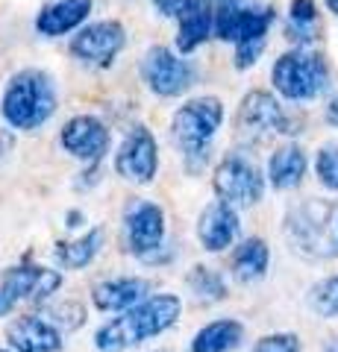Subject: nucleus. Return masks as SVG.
Instances as JSON below:
<instances>
[{
    "label": "nucleus",
    "instance_id": "obj_10",
    "mask_svg": "<svg viewBox=\"0 0 338 352\" xmlns=\"http://www.w3.org/2000/svg\"><path fill=\"white\" fill-rule=\"evenodd\" d=\"M238 129L247 138H262V135H271V132H297L291 126L288 115L282 112V106L277 103V97L268 91H250L242 100Z\"/></svg>",
    "mask_w": 338,
    "mask_h": 352
},
{
    "label": "nucleus",
    "instance_id": "obj_6",
    "mask_svg": "<svg viewBox=\"0 0 338 352\" xmlns=\"http://www.w3.org/2000/svg\"><path fill=\"white\" fill-rule=\"evenodd\" d=\"M215 194L230 206H256L265 194V176L242 153L226 156L215 168Z\"/></svg>",
    "mask_w": 338,
    "mask_h": 352
},
{
    "label": "nucleus",
    "instance_id": "obj_29",
    "mask_svg": "<svg viewBox=\"0 0 338 352\" xmlns=\"http://www.w3.org/2000/svg\"><path fill=\"white\" fill-rule=\"evenodd\" d=\"M288 21L294 24H315L318 21V6H315V0H291L288 6Z\"/></svg>",
    "mask_w": 338,
    "mask_h": 352
},
{
    "label": "nucleus",
    "instance_id": "obj_21",
    "mask_svg": "<svg viewBox=\"0 0 338 352\" xmlns=\"http://www.w3.org/2000/svg\"><path fill=\"white\" fill-rule=\"evenodd\" d=\"M268 261H271V252H268L265 241L262 238H247L233 252V276L242 285L259 282L262 276H265V270H268Z\"/></svg>",
    "mask_w": 338,
    "mask_h": 352
},
{
    "label": "nucleus",
    "instance_id": "obj_4",
    "mask_svg": "<svg viewBox=\"0 0 338 352\" xmlns=\"http://www.w3.org/2000/svg\"><path fill=\"white\" fill-rule=\"evenodd\" d=\"M271 76H274L277 91L286 100H312V97H318L326 88L330 71H326V62L321 53L297 47L274 62Z\"/></svg>",
    "mask_w": 338,
    "mask_h": 352
},
{
    "label": "nucleus",
    "instance_id": "obj_35",
    "mask_svg": "<svg viewBox=\"0 0 338 352\" xmlns=\"http://www.w3.org/2000/svg\"><path fill=\"white\" fill-rule=\"evenodd\" d=\"M0 352H6V349H0Z\"/></svg>",
    "mask_w": 338,
    "mask_h": 352
},
{
    "label": "nucleus",
    "instance_id": "obj_24",
    "mask_svg": "<svg viewBox=\"0 0 338 352\" xmlns=\"http://www.w3.org/2000/svg\"><path fill=\"white\" fill-rule=\"evenodd\" d=\"M189 288L198 294V300H224L226 294V285L224 279L218 276V273L212 267H203V264H198V267H191L189 273Z\"/></svg>",
    "mask_w": 338,
    "mask_h": 352
},
{
    "label": "nucleus",
    "instance_id": "obj_2",
    "mask_svg": "<svg viewBox=\"0 0 338 352\" xmlns=\"http://www.w3.org/2000/svg\"><path fill=\"white\" fill-rule=\"evenodd\" d=\"M288 244L309 258H338V203L306 200L286 214Z\"/></svg>",
    "mask_w": 338,
    "mask_h": 352
},
{
    "label": "nucleus",
    "instance_id": "obj_20",
    "mask_svg": "<svg viewBox=\"0 0 338 352\" xmlns=\"http://www.w3.org/2000/svg\"><path fill=\"white\" fill-rule=\"evenodd\" d=\"M306 153H303L297 144H286L279 147L274 156L268 162V179L274 188L279 191H288V188H297L306 176Z\"/></svg>",
    "mask_w": 338,
    "mask_h": 352
},
{
    "label": "nucleus",
    "instance_id": "obj_12",
    "mask_svg": "<svg viewBox=\"0 0 338 352\" xmlns=\"http://www.w3.org/2000/svg\"><path fill=\"white\" fill-rule=\"evenodd\" d=\"M59 285H62V276L56 270L18 264V267L3 270V276H0V294L12 305H18V300H47Z\"/></svg>",
    "mask_w": 338,
    "mask_h": 352
},
{
    "label": "nucleus",
    "instance_id": "obj_26",
    "mask_svg": "<svg viewBox=\"0 0 338 352\" xmlns=\"http://www.w3.org/2000/svg\"><path fill=\"white\" fill-rule=\"evenodd\" d=\"M315 170H318L321 185H326L330 191H338V144H324L315 159Z\"/></svg>",
    "mask_w": 338,
    "mask_h": 352
},
{
    "label": "nucleus",
    "instance_id": "obj_16",
    "mask_svg": "<svg viewBox=\"0 0 338 352\" xmlns=\"http://www.w3.org/2000/svg\"><path fill=\"white\" fill-rule=\"evenodd\" d=\"M238 235V214L235 206L215 200L212 206H206V212L198 220V238L209 252H221L235 241Z\"/></svg>",
    "mask_w": 338,
    "mask_h": 352
},
{
    "label": "nucleus",
    "instance_id": "obj_22",
    "mask_svg": "<svg viewBox=\"0 0 338 352\" xmlns=\"http://www.w3.org/2000/svg\"><path fill=\"white\" fill-rule=\"evenodd\" d=\"M244 329L238 320H215L203 326L191 340V352H230L242 344Z\"/></svg>",
    "mask_w": 338,
    "mask_h": 352
},
{
    "label": "nucleus",
    "instance_id": "obj_28",
    "mask_svg": "<svg viewBox=\"0 0 338 352\" xmlns=\"http://www.w3.org/2000/svg\"><path fill=\"white\" fill-rule=\"evenodd\" d=\"M262 50H265V36L238 41L235 44V68L244 71V68H250V65H256V59L262 56Z\"/></svg>",
    "mask_w": 338,
    "mask_h": 352
},
{
    "label": "nucleus",
    "instance_id": "obj_1",
    "mask_svg": "<svg viewBox=\"0 0 338 352\" xmlns=\"http://www.w3.org/2000/svg\"><path fill=\"white\" fill-rule=\"evenodd\" d=\"M180 296L173 294H156L133 305L121 317H115L112 323H106L97 329L94 346L101 352H124L129 346L141 344V340L162 335L165 329H171L180 317Z\"/></svg>",
    "mask_w": 338,
    "mask_h": 352
},
{
    "label": "nucleus",
    "instance_id": "obj_5",
    "mask_svg": "<svg viewBox=\"0 0 338 352\" xmlns=\"http://www.w3.org/2000/svg\"><path fill=\"white\" fill-rule=\"evenodd\" d=\"M224 120V106L218 97H198L189 100L173 115V138L189 159H206L212 135Z\"/></svg>",
    "mask_w": 338,
    "mask_h": 352
},
{
    "label": "nucleus",
    "instance_id": "obj_13",
    "mask_svg": "<svg viewBox=\"0 0 338 352\" xmlns=\"http://www.w3.org/2000/svg\"><path fill=\"white\" fill-rule=\"evenodd\" d=\"M156 164H159V156H156V141L154 135L145 129V126H136L129 135L124 138L121 150L115 156V170L124 176L129 182H150L156 176Z\"/></svg>",
    "mask_w": 338,
    "mask_h": 352
},
{
    "label": "nucleus",
    "instance_id": "obj_25",
    "mask_svg": "<svg viewBox=\"0 0 338 352\" xmlns=\"http://www.w3.org/2000/svg\"><path fill=\"white\" fill-rule=\"evenodd\" d=\"M309 308L318 317H338V276H326L309 291Z\"/></svg>",
    "mask_w": 338,
    "mask_h": 352
},
{
    "label": "nucleus",
    "instance_id": "obj_34",
    "mask_svg": "<svg viewBox=\"0 0 338 352\" xmlns=\"http://www.w3.org/2000/svg\"><path fill=\"white\" fill-rule=\"evenodd\" d=\"M324 352H338V338H335V340H330V344L324 346Z\"/></svg>",
    "mask_w": 338,
    "mask_h": 352
},
{
    "label": "nucleus",
    "instance_id": "obj_15",
    "mask_svg": "<svg viewBox=\"0 0 338 352\" xmlns=\"http://www.w3.org/2000/svg\"><path fill=\"white\" fill-rule=\"evenodd\" d=\"M62 147L83 162H101V156L109 147V132L92 115L71 118L62 129Z\"/></svg>",
    "mask_w": 338,
    "mask_h": 352
},
{
    "label": "nucleus",
    "instance_id": "obj_32",
    "mask_svg": "<svg viewBox=\"0 0 338 352\" xmlns=\"http://www.w3.org/2000/svg\"><path fill=\"white\" fill-rule=\"evenodd\" d=\"M12 308H15V305H12V302H9V300H6V296H3V294H0V317H3V314H9V311H12Z\"/></svg>",
    "mask_w": 338,
    "mask_h": 352
},
{
    "label": "nucleus",
    "instance_id": "obj_14",
    "mask_svg": "<svg viewBox=\"0 0 338 352\" xmlns=\"http://www.w3.org/2000/svg\"><path fill=\"white\" fill-rule=\"evenodd\" d=\"M6 340L15 352H56L62 346V332L47 317L24 314L6 326Z\"/></svg>",
    "mask_w": 338,
    "mask_h": 352
},
{
    "label": "nucleus",
    "instance_id": "obj_7",
    "mask_svg": "<svg viewBox=\"0 0 338 352\" xmlns=\"http://www.w3.org/2000/svg\"><path fill=\"white\" fill-rule=\"evenodd\" d=\"M274 9L259 6L256 0H218L215 3V36L224 41H247L265 36Z\"/></svg>",
    "mask_w": 338,
    "mask_h": 352
},
{
    "label": "nucleus",
    "instance_id": "obj_27",
    "mask_svg": "<svg viewBox=\"0 0 338 352\" xmlns=\"http://www.w3.org/2000/svg\"><path fill=\"white\" fill-rule=\"evenodd\" d=\"M250 352H300V340L291 332H279V335H268Z\"/></svg>",
    "mask_w": 338,
    "mask_h": 352
},
{
    "label": "nucleus",
    "instance_id": "obj_18",
    "mask_svg": "<svg viewBox=\"0 0 338 352\" xmlns=\"http://www.w3.org/2000/svg\"><path fill=\"white\" fill-rule=\"evenodd\" d=\"M92 12V0H53L36 18V30L41 36H65L74 27H80Z\"/></svg>",
    "mask_w": 338,
    "mask_h": 352
},
{
    "label": "nucleus",
    "instance_id": "obj_11",
    "mask_svg": "<svg viewBox=\"0 0 338 352\" xmlns=\"http://www.w3.org/2000/svg\"><path fill=\"white\" fill-rule=\"evenodd\" d=\"M124 27L118 21H97L80 30V36H74L71 53L85 65H101L106 68L124 47Z\"/></svg>",
    "mask_w": 338,
    "mask_h": 352
},
{
    "label": "nucleus",
    "instance_id": "obj_3",
    "mask_svg": "<svg viewBox=\"0 0 338 352\" xmlns=\"http://www.w3.org/2000/svg\"><path fill=\"white\" fill-rule=\"evenodd\" d=\"M3 118L15 129H36L56 112V91L45 71H21L3 91Z\"/></svg>",
    "mask_w": 338,
    "mask_h": 352
},
{
    "label": "nucleus",
    "instance_id": "obj_17",
    "mask_svg": "<svg viewBox=\"0 0 338 352\" xmlns=\"http://www.w3.org/2000/svg\"><path fill=\"white\" fill-rule=\"evenodd\" d=\"M180 36H177V47L180 53H191L209 38L212 24H215V6L212 0H182L180 12Z\"/></svg>",
    "mask_w": 338,
    "mask_h": 352
},
{
    "label": "nucleus",
    "instance_id": "obj_30",
    "mask_svg": "<svg viewBox=\"0 0 338 352\" xmlns=\"http://www.w3.org/2000/svg\"><path fill=\"white\" fill-rule=\"evenodd\" d=\"M154 6L159 9V15H177L180 12V6H182V0H154Z\"/></svg>",
    "mask_w": 338,
    "mask_h": 352
},
{
    "label": "nucleus",
    "instance_id": "obj_19",
    "mask_svg": "<svg viewBox=\"0 0 338 352\" xmlns=\"http://www.w3.org/2000/svg\"><path fill=\"white\" fill-rule=\"evenodd\" d=\"M150 282L147 279H112V282H101L92 294L94 305L101 311H129L133 305H138L141 300H147Z\"/></svg>",
    "mask_w": 338,
    "mask_h": 352
},
{
    "label": "nucleus",
    "instance_id": "obj_23",
    "mask_svg": "<svg viewBox=\"0 0 338 352\" xmlns=\"http://www.w3.org/2000/svg\"><path fill=\"white\" fill-rule=\"evenodd\" d=\"M103 247V229H92L89 235H83L77 241H68V244H59L56 247V258L71 270H80L85 267L97 252Z\"/></svg>",
    "mask_w": 338,
    "mask_h": 352
},
{
    "label": "nucleus",
    "instance_id": "obj_33",
    "mask_svg": "<svg viewBox=\"0 0 338 352\" xmlns=\"http://www.w3.org/2000/svg\"><path fill=\"white\" fill-rule=\"evenodd\" d=\"M324 3L330 6V12H332V15H338V0H324Z\"/></svg>",
    "mask_w": 338,
    "mask_h": 352
},
{
    "label": "nucleus",
    "instance_id": "obj_9",
    "mask_svg": "<svg viewBox=\"0 0 338 352\" xmlns=\"http://www.w3.org/2000/svg\"><path fill=\"white\" fill-rule=\"evenodd\" d=\"M141 76H145L147 88L159 97H177L194 82L191 65L173 56L168 47H150L141 62Z\"/></svg>",
    "mask_w": 338,
    "mask_h": 352
},
{
    "label": "nucleus",
    "instance_id": "obj_8",
    "mask_svg": "<svg viewBox=\"0 0 338 352\" xmlns=\"http://www.w3.org/2000/svg\"><path fill=\"white\" fill-rule=\"evenodd\" d=\"M124 241L127 250L138 258H147L165 241V214L150 200H136L124 212Z\"/></svg>",
    "mask_w": 338,
    "mask_h": 352
},
{
    "label": "nucleus",
    "instance_id": "obj_31",
    "mask_svg": "<svg viewBox=\"0 0 338 352\" xmlns=\"http://www.w3.org/2000/svg\"><path fill=\"white\" fill-rule=\"evenodd\" d=\"M326 120H330V124H335V126H338V97H335V100H330V103H326Z\"/></svg>",
    "mask_w": 338,
    "mask_h": 352
}]
</instances>
